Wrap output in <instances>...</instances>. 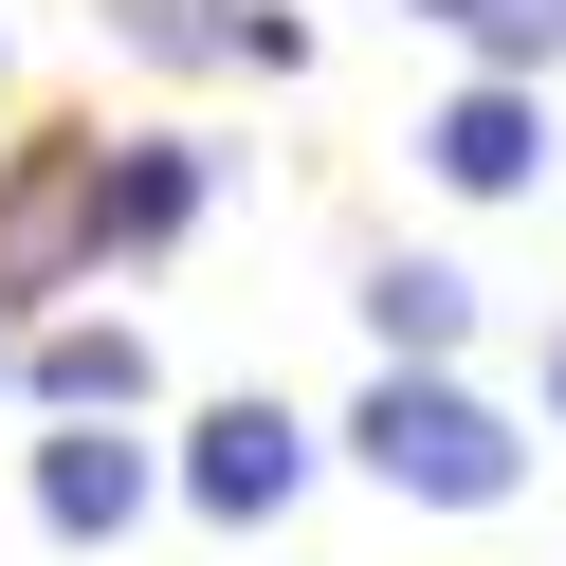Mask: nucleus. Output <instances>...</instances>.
<instances>
[{
  "label": "nucleus",
  "instance_id": "obj_1",
  "mask_svg": "<svg viewBox=\"0 0 566 566\" xmlns=\"http://www.w3.org/2000/svg\"><path fill=\"white\" fill-rule=\"evenodd\" d=\"M347 439H366V475H402V493H439V512H493V493L530 475V439H512V420H493V402H457L439 366H384Z\"/></svg>",
  "mask_w": 566,
  "mask_h": 566
},
{
  "label": "nucleus",
  "instance_id": "obj_2",
  "mask_svg": "<svg viewBox=\"0 0 566 566\" xmlns=\"http://www.w3.org/2000/svg\"><path fill=\"white\" fill-rule=\"evenodd\" d=\"M420 165H439V184H475V201H512L530 165H548V111H530L512 74H475V92H457L439 128H420Z\"/></svg>",
  "mask_w": 566,
  "mask_h": 566
},
{
  "label": "nucleus",
  "instance_id": "obj_3",
  "mask_svg": "<svg viewBox=\"0 0 566 566\" xmlns=\"http://www.w3.org/2000/svg\"><path fill=\"white\" fill-rule=\"evenodd\" d=\"M293 475H311V439H293L274 402H220V420H201V457H184V493H201L220 530H256L274 493H293Z\"/></svg>",
  "mask_w": 566,
  "mask_h": 566
},
{
  "label": "nucleus",
  "instance_id": "obj_4",
  "mask_svg": "<svg viewBox=\"0 0 566 566\" xmlns=\"http://www.w3.org/2000/svg\"><path fill=\"white\" fill-rule=\"evenodd\" d=\"M366 329H384V366H439V347L475 329V274L457 256H384L366 274Z\"/></svg>",
  "mask_w": 566,
  "mask_h": 566
},
{
  "label": "nucleus",
  "instance_id": "obj_5",
  "mask_svg": "<svg viewBox=\"0 0 566 566\" xmlns=\"http://www.w3.org/2000/svg\"><path fill=\"white\" fill-rule=\"evenodd\" d=\"M38 512H55V530H74V548H111V530H128V512H147V457H128V439H111V420H92V439H55V457H38Z\"/></svg>",
  "mask_w": 566,
  "mask_h": 566
},
{
  "label": "nucleus",
  "instance_id": "obj_6",
  "mask_svg": "<svg viewBox=\"0 0 566 566\" xmlns=\"http://www.w3.org/2000/svg\"><path fill=\"white\" fill-rule=\"evenodd\" d=\"M184 220H201V165L184 147H128L111 165V238H184Z\"/></svg>",
  "mask_w": 566,
  "mask_h": 566
},
{
  "label": "nucleus",
  "instance_id": "obj_7",
  "mask_svg": "<svg viewBox=\"0 0 566 566\" xmlns=\"http://www.w3.org/2000/svg\"><path fill=\"white\" fill-rule=\"evenodd\" d=\"M420 19H439V38H475L493 74H512V55H566V0H420Z\"/></svg>",
  "mask_w": 566,
  "mask_h": 566
},
{
  "label": "nucleus",
  "instance_id": "obj_8",
  "mask_svg": "<svg viewBox=\"0 0 566 566\" xmlns=\"http://www.w3.org/2000/svg\"><path fill=\"white\" fill-rule=\"evenodd\" d=\"M38 384H55V402H147V347H128V329H55Z\"/></svg>",
  "mask_w": 566,
  "mask_h": 566
},
{
  "label": "nucleus",
  "instance_id": "obj_9",
  "mask_svg": "<svg viewBox=\"0 0 566 566\" xmlns=\"http://www.w3.org/2000/svg\"><path fill=\"white\" fill-rule=\"evenodd\" d=\"M548 420H566V329H548Z\"/></svg>",
  "mask_w": 566,
  "mask_h": 566
},
{
  "label": "nucleus",
  "instance_id": "obj_10",
  "mask_svg": "<svg viewBox=\"0 0 566 566\" xmlns=\"http://www.w3.org/2000/svg\"><path fill=\"white\" fill-rule=\"evenodd\" d=\"M0 366H19V347H0Z\"/></svg>",
  "mask_w": 566,
  "mask_h": 566
}]
</instances>
